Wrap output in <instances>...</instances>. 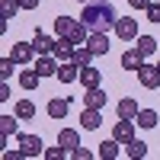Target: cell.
<instances>
[{"mask_svg": "<svg viewBox=\"0 0 160 160\" xmlns=\"http://www.w3.org/2000/svg\"><path fill=\"white\" fill-rule=\"evenodd\" d=\"M80 19L90 26V32H112L115 22H118L115 7L109 0H90V3H83V16Z\"/></svg>", "mask_w": 160, "mask_h": 160, "instance_id": "cell-1", "label": "cell"}, {"mask_svg": "<svg viewBox=\"0 0 160 160\" xmlns=\"http://www.w3.org/2000/svg\"><path fill=\"white\" fill-rule=\"evenodd\" d=\"M138 80H141L144 90H157L160 87V68L157 64H141L138 68Z\"/></svg>", "mask_w": 160, "mask_h": 160, "instance_id": "cell-2", "label": "cell"}, {"mask_svg": "<svg viewBox=\"0 0 160 160\" xmlns=\"http://www.w3.org/2000/svg\"><path fill=\"white\" fill-rule=\"evenodd\" d=\"M135 118H118L115 122V128H112V138L118 141V144H128V141H135Z\"/></svg>", "mask_w": 160, "mask_h": 160, "instance_id": "cell-3", "label": "cell"}, {"mask_svg": "<svg viewBox=\"0 0 160 160\" xmlns=\"http://www.w3.org/2000/svg\"><path fill=\"white\" fill-rule=\"evenodd\" d=\"M35 55H38V51H35V45H32V42H13V51H10V58L16 61V64H29Z\"/></svg>", "mask_w": 160, "mask_h": 160, "instance_id": "cell-4", "label": "cell"}, {"mask_svg": "<svg viewBox=\"0 0 160 160\" xmlns=\"http://www.w3.org/2000/svg\"><path fill=\"white\" fill-rule=\"evenodd\" d=\"M115 35L122 38V42H131V38H138V19L118 16V22H115Z\"/></svg>", "mask_w": 160, "mask_h": 160, "instance_id": "cell-5", "label": "cell"}, {"mask_svg": "<svg viewBox=\"0 0 160 160\" xmlns=\"http://www.w3.org/2000/svg\"><path fill=\"white\" fill-rule=\"evenodd\" d=\"M19 148L26 157H38V154H45V144L38 135H19Z\"/></svg>", "mask_w": 160, "mask_h": 160, "instance_id": "cell-6", "label": "cell"}, {"mask_svg": "<svg viewBox=\"0 0 160 160\" xmlns=\"http://www.w3.org/2000/svg\"><path fill=\"white\" fill-rule=\"evenodd\" d=\"M55 77L61 80V83H74V80H80V64L77 61H61Z\"/></svg>", "mask_w": 160, "mask_h": 160, "instance_id": "cell-7", "label": "cell"}, {"mask_svg": "<svg viewBox=\"0 0 160 160\" xmlns=\"http://www.w3.org/2000/svg\"><path fill=\"white\" fill-rule=\"evenodd\" d=\"M58 64H61V61H58L55 55H38V61H35V71L42 74V77H55V74H58Z\"/></svg>", "mask_w": 160, "mask_h": 160, "instance_id": "cell-8", "label": "cell"}, {"mask_svg": "<svg viewBox=\"0 0 160 160\" xmlns=\"http://www.w3.org/2000/svg\"><path fill=\"white\" fill-rule=\"evenodd\" d=\"M83 45H90L93 55H106V51H109V35H106V32H90V38Z\"/></svg>", "mask_w": 160, "mask_h": 160, "instance_id": "cell-9", "label": "cell"}, {"mask_svg": "<svg viewBox=\"0 0 160 160\" xmlns=\"http://www.w3.org/2000/svg\"><path fill=\"white\" fill-rule=\"evenodd\" d=\"M32 45H35V51H38V55H55V45H58V38H51V35H45V32H35Z\"/></svg>", "mask_w": 160, "mask_h": 160, "instance_id": "cell-10", "label": "cell"}, {"mask_svg": "<svg viewBox=\"0 0 160 160\" xmlns=\"http://www.w3.org/2000/svg\"><path fill=\"white\" fill-rule=\"evenodd\" d=\"M106 99H109V96H106L99 87H90V90L83 93V106H90V109H102V106H106Z\"/></svg>", "mask_w": 160, "mask_h": 160, "instance_id": "cell-11", "label": "cell"}, {"mask_svg": "<svg viewBox=\"0 0 160 160\" xmlns=\"http://www.w3.org/2000/svg\"><path fill=\"white\" fill-rule=\"evenodd\" d=\"M80 125H83L87 131H96L99 125H102V115H99V109H83V115H80Z\"/></svg>", "mask_w": 160, "mask_h": 160, "instance_id": "cell-12", "label": "cell"}, {"mask_svg": "<svg viewBox=\"0 0 160 160\" xmlns=\"http://www.w3.org/2000/svg\"><path fill=\"white\" fill-rule=\"evenodd\" d=\"M58 144L68 148V151H74V148H80V135H77L74 128H61L58 131Z\"/></svg>", "mask_w": 160, "mask_h": 160, "instance_id": "cell-13", "label": "cell"}, {"mask_svg": "<svg viewBox=\"0 0 160 160\" xmlns=\"http://www.w3.org/2000/svg\"><path fill=\"white\" fill-rule=\"evenodd\" d=\"M74 42H71V38H58V45H55V58L58 61H71L74 58Z\"/></svg>", "mask_w": 160, "mask_h": 160, "instance_id": "cell-14", "label": "cell"}, {"mask_svg": "<svg viewBox=\"0 0 160 160\" xmlns=\"http://www.w3.org/2000/svg\"><path fill=\"white\" fill-rule=\"evenodd\" d=\"M80 83H83L87 90H90V87H99V71L93 68V64H87V68H80Z\"/></svg>", "mask_w": 160, "mask_h": 160, "instance_id": "cell-15", "label": "cell"}, {"mask_svg": "<svg viewBox=\"0 0 160 160\" xmlns=\"http://www.w3.org/2000/svg\"><path fill=\"white\" fill-rule=\"evenodd\" d=\"M141 64H144V55H141L138 48H131V51H125V55H122V68H128V71H138Z\"/></svg>", "mask_w": 160, "mask_h": 160, "instance_id": "cell-16", "label": "cell"}, {"mask_svg": "<svg viewBox=\"0 0 160 160\" xmlns=\"http://www.w3.org/2000/svg\"><path fill=\"white\" fill-rule=\"evenodd\" d=\"M115 112H118V118H138L141 109H138L135 99H118V109H115Z\"/></svg>", "mask_w": 160, "mask_h": 160, "instance_id": "cell-17", "label": "cell"}, {"mask_svg": "<svg viewBox=\"0 0 160 160\" xmlns=\"http://www.w3.org/2000/svg\"><path fill=\"white\" fill-rule=\"evenodd\" d=\"M68 109H71L68 99H48V115H51V118H64Z\"/></svg>", "mask_w": 160, "mask_h": 160, "instance_id": "cell-18", "label": "cell"}, {"mask_svg": "<svg viewBox=\"0 0 160 160\" xmlns=\"http://www.w3.org/2000/svg\"><path fill=\"white\" fill-rule=\"evenodd\" d=\"M125 148H128L125 154H128L131 160H144V157H148V144H144V141H138V138H135V141H128Z\"/></svg>", "mask_w": 160, "mask_h": 160, "instance_id": "cell-19", "label": "cell"}, {"mask_svg": "<svg viewBox=\"0 0 160 160\" xmlns=\"http://www.w3.org/2000/svg\"><path fill=\"white\" fill-rule=\"evenodd\" d=\"M38 80H42V74H38L35 68H32V71H22V74H19V87H22V90H35Z\"/></svg>", "mask_w": 160, "mask_h": 160, "instance_id": "cell-20", "label": "cell"}, {"mask_svg": "<svg viewBox=\"0 0 160 160\" xmlns=\"http://www.w3.org/2000/svg\"><path fill=\"white\" fill-rule=\"evenodd\" d=\"M16 122H19V115L13 112V115H0V135H16Z\"/></svg>", "mask_w": 160, "mask_h": 160, "instance_id": "cell-21", "label": "cell"}, {"mask_svg": "<svg viewBox=\"0 0 160 160\" xmlns=\"http://www.w3.org/2000/svg\"><path fill=\"white\" fill-rule=\"evenodd\" d=\"M99 157H102V160H115V157H118V141H115V138L102 141V144H99Z\"/></svg>", "mask_w": 160, "mask_h": 160, "instance_id": "cell-22", "label": "cell"}, {"mask_svg": "<svg viewBox=\"0 0 160 160\" xmlns=\"http://www.w3.org/2000/svg\"><path fill=\"white\" fill-rule=\"evenodd\" d=\"M71 61H77L80 68H87V64L93 61V51H90V45H77V48H74V58H71Z\"/></svg>", "mask_w": 160, "mask_h": 160, "instance_id": "cell-23", "label": "cell"}, {"mask_svg": "<svg viewBox=\"0 0 160 160\" xmlns=\"http://www.w3.org/2000/svg\"><path fill=\"white\" fill-rule=\"evenodd\" d=\"M135 48L141 51V55H144V58H148V55H154V51H157V38H151V35H141Z\"/></svg>", "mask_w": 160, "mask_h": 160, "instance_id": "cell-24", "label": "cell"}, {"mask_svg": "<svg viewBox=\"0 0 160 160\" xmlns=\"http://www.w3.org/2000/svg\"><path fill=\"white\" fill-rule=\"evenodd\" d=\"M13 112L19 115V122H26V118H32V115H35V106H32L29 99H19V102H16V109H13Z\"/></svg>", "mask_w": 160, "mask_h": 160, "instance_id": "cell-25", "label": "cell"}, {"mask_svg": "<svg viewBox=\"0 0 160 160\" xmlns=\"http://www.w3.org/2000/svg\"><path fill=\"white\" fill-rule=\"evenodd\" d=\"M135 122H138L141 128H154V125H157V112H154V109H141Z\"/></svg>", "mask_w": 160, "mask_h": 160, "instance_id": "cell-26", "label": "cell"}, {"mask_svg": "<svg viewBox=\"0 0 160 160\" xmlns=\"http://www.w3.org/2000/svg\"><path fill=\"white\" fill-rule=\"evenodd\" d=\"M16 10H22L19 0H0V16H3V19H13V16H16Z\"/></svg>", "mask_w": 160, "mask_h": 160, "instance_id": "cell-27", "label": "cell"}, {"mask_svg": "<svg viewBox=\"0 0 160 160\" xmlns=\"http://www.w3.org/2000/svg\"><path fill=\"white\" fill-rule=\"evenodd\" d=\"M71 26H74V19H71V16H58V19H55V35H58V38H64V35L71 32Z\"/></svg>", "mask_w": 160, "mask_h": 160, "instance_id": "cell-28", "label": "cell"}, {"mask_svg": "<svg viewBox=\"0 0 160 160\" xmlns=\"http://www.w3.org/2000/svg\"><path fill=\"white\" fill-rule=\"evenodd\" d=\"M68 154H71V151L61 148V144H58V148H45V160H64Z\"/></svg>", "mask_w": 160, "mask_h": 160, "instance_id": "cell-29", "label": "cell"}, {"mask_svg": "<svg viewBox=\"0 0 160 160\" xmlns=\"http://www.w3.org/2000/svg\"><path fill=\"white\" fill-rule=\"evenodd\" d=\"M13 68H16V61H13V58L7 55L3 61H0V77H3V80H10V74H13Z\"/></svg>", "mask_w": 160, "mask_h": 160, "instance_id": "cell-30", "label": "cell"}, {"mask_svg": "<svg viewBox=\"0 0 160 160\" xmlns=\"http://www.w3.org/2000/svg\"><path fill=\"white\" fill-rule=\"evenodd\" d=\"M144 13H148V19H151V22H160V3H151Z\"/></svg>", "mask_w": 160, "mask_h": 160, "instance_id": "cell-31", "label": "cell"}, {"mask_svg": "<svg viewBox=\"0 0 160 160\" xmlns=\"http://www.w3.org/2000/svg\"><path fill=\"white\" fill-rule=\"evenodd\" d=\"M71 157H74V160H93V154H90L87 148H74V151H71Z\"/></svg>", "mask_w": 160, "mask_h": 160, "instance_id": "cell-32", "label": "cell"}, {"mask_svg": "<svg viewBox=\"0 0 160 160\" xmlns=\"http://www.w3.org/2000/svg\"><path fill=\"white\" fill-rule=\"evenodd\" d=\"M128 7H131V10H148L151 0H128Z\"/></svg>", "mask_w": 160, "mask_h": 160, "instance_id": "cell-33", "label": "cell"}, {"mask_svg": "<svg viewBox=\"0 0 160 160\" xmlns=\"http://www.w3.org/2000/svg\"><path fill=\"white\" fill-rule=\"evenodd\" d=\"M3 160H26V154H22V148H19V151H7Z\"/></svg>", "mask_w": 160, "mask_h": 160, "instance_id": "cell-34", "label": "cell"}, {"mask_svg": "<svg viewBox=\"0 0 160 160\" xmlns=\"http://www.w3.org/2000/svg\"><path fill=\"white\" fill-rule=\"evenodd\" d=\"M10 99V87H7V80H3V83H0V102H7Z\"/></svg>", "mask_w": 160, "mask_h": 160, "instance_id": "cell-35", "label": "cell"}, {"mask_svg": "<svg viewBox=\"0 0 160 160\" xmlns=\"http://www.w3.org/2000/svg\"><path fill=\"white\" fill-rule=\"evenodd\" d=\"M19 7H22V10H35L38 0H19Z\"/></svg>", "mask_w": 160, "mask_h": 160, "instance_id": "cell-36", "label": "cell"}, {"mask_svg": "<svg viewBox=\"0 0 160 160\" xmlns=\"http://www.w3.org/2000/svg\"><path fill=\"white\" fill-rule=\"evenodd\" d=\"M77 3H90V0H77Z\"/></svg>", "mask_w": 160, "mask_h": 160, "instance_id": "cell-37", "label": "cell"}, {"mask_svg": "<svg viewBox=\"0 0 160 160\" xmlns=\"http://www.w3.org/2000/svg\"><path fill=\"white\" fill-rule=\"evenodd\" d=\"M157 68H160V64H157Z\"/></svg>", "mask_w": 160, "mask_h": 160, "instance_id": "cell-38", "label": "cell"}]
</instances>
